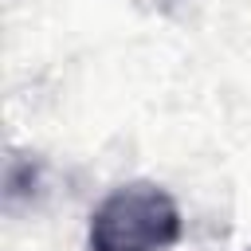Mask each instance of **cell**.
<instances>
[{"label": "cell", "instance_id": "cell-1", "mask_svg": "<svg viewBox=\"0 0 251 251\" xmlns=\"http://www.w3.org/2000/svg\"><path fill=\"white\" fill-rule=\"evenodd\" d=\"M180 239V212L157 184H126L90 216V251H169Z\"/></svg>", "mask_w": 251, "mask_h": 251}]
</instances>
